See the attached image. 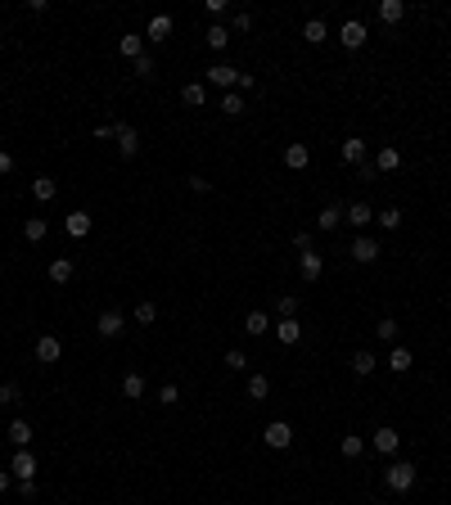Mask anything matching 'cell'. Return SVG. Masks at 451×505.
<instances>
[{
	"label": "cell",
	"instance_id": "1",
	"mask_svg": "<svg viewBox=\"0 0 451 505\" xmlns=\"http://www.w3.org/2000/svg\"><path fill=\"white\" fill-rule=\"evenodd\" d=\"M384 483H388V492H411V487H415V465H411V460H393L384 469Z\"/></svg>",
	"mask_w": 451,
	"mask_h": 505
},
{
	"label": "cell",
	"instance_id": "49",
	"mask_svg": "<svg viewBox=\"0 0 451 505\" xmlns=\"http://www.w3.org/2000/svg\"><path fill=\"white\" fill-rule=\"evenodd\" d=\"M253 27V14H235V32H248Z\"/></svg>",
	"mask_w": 451,
	"mask_h": 505
},
{
	"label": "cell",
	"instance_id": "23",
	"mask_svg": "<svg viewBox=\"0 0 451 505\" xmlns=\"http://www.w3.org/2000/svg\"><path fill=\"white\" fill-rule=\"evenodd\" d=\"M181 99H185L190 108H204V99H208V86H204V82H185V86H181Z\"/></svg>",
	"mask_w": 451,
	"mask_h": 505
},
{
	"label": "cell",
	"instance_id": "34",
	"mask_svg": "<svg viewBox=\"0 0 451 505\" xmlns=\"http://www.w3.org/2000/svg\"><path fill=\"white\" fill-rule=\"evenodd\" d=\"M226 41H230L226 23H212V27H208V50H226Z\"/></svg>",
	"mask_w": 451,
	"mask_h": 505
},
{
	"label": "cell",
	"instance_id": "36",
	"mask_svg": "<svg viewBox=\"0 0 451 505\" xmlns=\"http://www.w3.org/2000/svg\"><path fill=\"white\" fill-rule=\"evenodd\" d=\"M375 221H379L384 230H398V226H402V208H384V212H375Z\"/></svg>",
	"mask_w": 451,
	"mask_h": 505
},
{
	"label": "cell",
	"instance_id": "6",
	"mask_svg": "<svg viewBox=\"0 0 451 505\" xmlns=\"http://www.w3.org/2000/svg\"><path fill=\"white\" fill-rule=\"evenodd\" d=\"M122 330H127L122 312H99V321H95V334H99V338H118Z\"/></svg>",
	"mask_w": 451,
	"mask_h": 505
},
{
	"label": "cell",
	"instance_id": "37",
	"mask_svg": "<svg viewBox=\"0 0 451 505\" xmlns=\"http://www.w3.org/2000/svg\"><path fill=\"white\" fill-rule=\"evenodd\" d=\"M276 316H280V321H289V316H298V298H293V293H284V298L276 302Z\"/></svg>",
	"mask_w": 451,
	"mask_h": 505
},
{
	"label": "cell",
	"instance_id": "50",
	"mask_svg": "<svg viewBox=\"0 0 451 505\" xmlns=\"http://www.w3.org/2000/svg\"><path fill=\"white\" fill-rule=\"evenodd\" d=\"M10 478H14L10 469H0V492H10Z\"/></svg>",
	"mask_w": 451,
	"mask_h": 505
},
{
	"label": "cell",
	"instance_id": "11",
	"mask_svg": "<svg viewBox=\"0 0 451 505\" xmlns=\"http://www.w3.org/2000/svg\"><path fill=\"white\" fill-rule=\"evenodd\" d=\"M343 212H348L343 204H330V208H321V212H316V230H325V235H330V230H339Z\"/></svg>",
	"mask_w": 451,
	"mask_h": 505
},
{
	"label": "cell",
	"instance_id": "3",
	"mask_svg": "<svg viewBox=\"0 0 451 505\" xmlns=\"http://www.w3.org/2000/svg\"><path fill=\"white\" fill-rule=\"evenodd\" d=\"M262 442H267V447H276V452H284V447L293 442V429L284 424V419H271L267 429H262Z\"/></svg>",
	"mask_w": 451,
	"mask_h": 505
},
{
	"label": "cell",
	"instance_id": "28",
	"mask_svg": "<svg viewBox=\"0 0 451 505\" xmlns=\"http://www.w3.org/2000/svg\"><path fill=\"white\" fill-rule=\"evenodd\" d=\"M379 19H384V23H402V19H406V5H402V0H379Z\"/></svg>",
	"mask_w": 451,
	"mask_h": 505
},
{
	"label": "cell",
	"instance_id": "4",
	"mask_svg": "<svg viewBox=\"0 0 451 505\" xmlns=\"http://www.w3.org/2000/svg\"><path fill=\"white\" fill-rule=\"evenodd\" d=\"M365 36H370V32H365V23H361V19H348L343 27H339V41H343V50H361Z\"/></svg>",
	"mask_w": 451,
	"mask_h": 505
},
{
	"label": "cell",
	"instance_id": "41",
	"mask_svg": "<svg viewBox=\"0 0 451 505\" xmlns=\"http://www.w3.org/2000/svg\"><path fill=\"white\" fill-rule=\"evenodd\" d=\"M316 235H312V230H298V235H293V248H298V253H316Z\"/></svg>",
	"mask_w": 451,
	"mask_h": 505
},
{
	"label": "cell",
	"instance_id": "26",
	"mask_svg": "<svg viewBox=\"0 0 451 505\" xmlns=\"http://www.w3.org/2000/svg\"><path fill=\"white\" fill-rule=\"evenodd\" d=\"M271 330V316L267 312H248L244 316V334H253V338H262V334Z\"/></svg>",
	"mask_w": 451,
	"mask_h": 505
},
{
	"label": "cell",
	"instance_id": "14",
	"mask_svg": "<svg viewBox=\"0 0 451 505\" xmlns=\"http://www.w3.org/2000/svg\"><path fill=\"white\" fill-rule=\"evenodd\" d=\"M302 41H307V45H325V41H330L325 19H307V23H302Z\"/></svg>",
	"mask_w": 451,
	"mask_h": 505
},
{
	"label": "cell",
	"instance_id": "45",
	"mask_svg": "<svg viewBox=\"0 0 451 505\" xmlns=\"http://www.w3.org/2000/svg\"><path fill=\"white\" fill-rule=\"evenodd\" d=\"M10 172H14V153L0 149V176H10Z\"/></svg>",
	"mask_w": 451,
	"mask_h": 505
},
{
	"label": "cell",
	"instance_id": "19",
	"mask_svg": "<svg viewBox=\"0 0 451 505\" xmlns=\"http://www.w3.org/2000/svg\"><path fill=\"white\" fill-rule=\"evenodd\" d=\"M276 338H280L284 347H293V343H298V338H302V325H298V316H289V321H280V325H276Z\"/></svg>",
	"mask_w": 451,
	"mask_h": 505
},
{
	"label": "cell",
	"instance_id": "18",
	"mask_svg": "<svg viewBox=\"0 0 451 505\" xmlns=\"http://www.w3.org/2000/svg\"><path fill=\"white\" fill-rule=\"evenodd\" d=\"M145 393H149V384H145V375H136V370H131V375L122 379V397H127V402H140V397H145Z\"/></svg>",
	"mask_w": 451,
	"mask_h": 505
},
{
	"label": "cell",
	"instance_id": "15",
	"mask_svg": "<svg viewBox=\"0 0 451 505\" xmlns=\"http://www.w3.org/2000/svg\"><path fill=\"white\" fill-rule=\"evenodd\" d=\"M208 82H212V86H221V90H230V86L239 82V73H235L230 64H212V68H208Z\"/></svg>",
	"mask_w": 451,
	"mask_h": 505
},
{
	"label": "cell",
	"instance_id": "24",
	"mask_svg": "<svg viewBox=\"0 0 451 505\" xmlns=\"http://www.w3.org/2000/svg\"><path fill=\"white\" fill-rule=\"evenodd\" d=\"M54 194H59V181H54V176H36V181H32V199H41V204H50Z\"/></svg>",
	"mask_w": 451,
	"mask_h": 505
},
{
	"label": "cell",
	"instance_id": "40",
	"mask_svg": "<svg viewBox=\"0 0 451 505\" xmlns=\"http://www.w3.org/2000/svg\"><path fill=\"white\" fill-rule=\"evenodd\" d=\"M136 321L140 325H154V321H158V307H154V302H140V307H136Z\"/></svg>",
	"mask_w": 451,
	"mask_h": 505
},
{
	"label": "cell",
	"instance_id": "5",
	"mask_svg": "<svg viewBox=\"0 0 451 505\" xmlns=\"http://www.w3.org/2000/svg\"><path fill=\"white\" fill-rule=\"evenodd\" d=\"M348 253H352V262H361V267H370V262L379 258V244H375V239H370V235H356Z\"/></svg>",
	"mask_w": 451,
	"mask_h": 505
},
{
	"label": "cell",
	"instance_id": "44",
	"mask_svg": "<svg viewBox=\"0 0 451 505\" xmlns=\"http://www.w3.org/2000/svg\"><path fill=\"white\" fill-rule=\"evenodd\" d=\"M19 402V384H0V406H14Z\"/></svg>",
	"mask_w": 451,
	"mask_h": 505
},
{
	"label": "cell",
	"instance_id": "12",
	"mask_svg": "<svg viewBox=\"0 0 451 505\" xmlns=\"http://www.w3.org/2000/svg\"><path fill=\"white\" fill-rule=\"evenodd\" d=\"M298 271H302V280H307V284H316V280H321V271H325L321 253H298Z\"/></svg>",
	"mask_w": 451,
	"mask_h": 505
},
{
	"label": "cell",
	"instance_id": "31",
	"mask_svg": "<svg viewBox=\"0 0 451 505\" xmlns=\"http://www.w3.org/2000/svg\"><path fill=\"white\" fill-rule=\"evenodd\" d=\"M68 280H73V262H68V258H54L50 262V284H68Z\"/></svg>",
	"mask_w": 451,
	"mask_h": 505
},
{
	"label": "cell",
	"instance_id": "9",
	"mask_svg": "<svg viewBox=\"0 0 451 505\" xmlns=\"http://www.w3.org/2000/svg\"><path fill=\"white\" fill-rule=\"evenodd\" d=\"M90 226H95V217L82 212V208H77V212H68V221H64V230H68L73 239H86V235H90Z\"/></svg>",
	"mask_w": 451,
	"mask_h": 505
},
{
	"label": "cell",
	"instance_id": "13",
	"mask_svg": "<svg viewBox=\"0 0 451 505\" xmlns=\"http://www.w3.org/2000/svg\"><path fill=\"white\" fill-rule=\"evenodd\" d=\"M145 36H149L154 45H158V41H167V36H172V14H154V19H149V27H145Z\"/></svg>",
	"mask_w": 451,
	"mask_h": 505
},
{
	"label": "cell",
	"instance_id": "48",
	"mask_svg": "<svg viewBox=\"0 0 451 505\" xmlns=\"http://www.w3.org/2000/svg\"><path fill=\"white\" fill-rule=\"evenodd\" d=\"M235 86H239V90H253V86H258V77H253V73H239Z\"/></svg>",
	"mask_w": 451,
	"mask_h": 505
},
{
	"label": "cell",
	"instance_id": "42",
	"mask_svg": "<svg viewBox=\"0 0 451 505\" xmlns=\"http://www.w3.org/2000/svg\"><path fill=\"white\" fill-rule=\"evenodd\" d=\"M226 370H248V356L239 352V347H230V352H226Z\"/></svg>",
	"mask_w": 451,
	"mask_h": 505
},
{
	"label": "cell",
	"instance_id": "46",
	"mask_svg": "<svg viewBox=\"0 0 451 505\" xmlns=\"http://www.w3.org/2000/svg\"><path fill=\"white\" fill-rule=\"evenodd\" d=\"M190 190H194V194H208V190H212V181H204V176H190Z\"/></svg>",
	"mask_w": 451,
	"mask_h": 505
},
{
	"label": "cell",
	"instance_id": "30",
	"mask_svg": "<svg viewBox=\"0 0 451 505\" xmlns=\"http://www.w3.org/2000/svg\"><path fill=\"white\" fill-rule=\"evenodd\" d=\"M348 366H352V375H375V366H379V361H375V356H370V352H352V361H348Z\"/></svg>",
	"mask_w": 451,
	"mask_h": 505
},
{
	"label": "cell",
	"instance_id": "7",
	"mask_svg": "<svg viewBox=\"0 0 451 505\" xmlns=\"http://www.w3.org/2000/svg\"><path fill=\"white\" fill-rule=\"evenodd\" d=\"M10 473L19 478V483H23V478H36V456L32 452H14L10 456Z\"/></svg>",
	"mask_w": 451,
	"mask_h": 505
},
{
	"label": "cell",
	"instance_id": "35",
	"mask_svg": "<svg viewBox=\"0 0 451 505\" xmlns=\"http://www.w3.org/2000/svg\"><path fill=\"white\" fill-rule=\"evenodd\" d=\"M267 393H271V384H267V375H248V397H258V402H267Z\"/></svg>",
	"mask_w": 451,
	"mask_h": 505
},
{
	"label": "cell",
	"instance_id": "2",
	"mask_svg": "<svg viewBox=\"0 0 451 505\" xmlns=\"http://www.w3.org/2000/svg\"><path fill=\"white\" fill-rule=\"evenodd\" d=\"M113 140H118V153H122V158H136V153H140V131L127 127V122L113 127Z\"/></svg>",
	"mask_w": 451,
	"mask_h": 505
},
{
	"label": "cell",
	"instance_id": "39",
	"mask_svg": "<svg viewBox=\"0 0 451 505\" xmlns=\"http://www.w3.org/2000/svg\"><path fill=\"white\" fill-rule=\"evenodd\" d=\"M154 397H158V406H176V402H181V388H176V384H162Z\"/></svg>",
	"mask_w": 451,
	"mask_h": 505
},
{
	"label": "cell",
	"instance_id": "32",
	"mask_svg": "<svg viewBox=\"0 0 451 505\" xmlns=\"http://www.w3.org/2000/svg\"><path fill=\"white\" fill-rule=\"evenodd\" d=\"M221 113H226V118H239V113H244V95H239V90H226V95H221Z\"/></svg>",
	"mask_w": 451,
	"mask_h": 505
},
{
	"label": "cell",
	"instance_id": "20",
	"mask_svg": "<svg viewBox=\"0 0 451 505\" xmlns=\"http://www.w3.org/2000/svg\"><path fill=\"white\" fill-rule=\"evenodd\" d=\"M45 235H50V226H45V217H27V221H23V239H27V244H41Z\"/></svg>",
	"mask_w": 451,
	"mask_h": 505
},
{
	"label": "cell",
	"instance_id": "21",
	"mask_svg": "<svg viewBox=\"0 0 451 505\" xmlns=\"http://www.w3.org/2000/svg\"><path fill=\"white\" fill-rule=\"evenodd\" d=\"M307 162H312V149H307V145H289V149H284V167H293V172H302Z\"/></svg>",
	"mask_w": 451,
	"mask_h": 505
},
{
	"label": "cell",
	"instance_id": "27",
	"mask_svg": "<svg viewBox=\"0 0 451 505\" xmlns=\"http://www.w3.org/2000/svg\"><path fill=\"white\" fill-rule=\"evenodd\" d=\"M411 366H415V356H411V347H393V352H388V370H398V375H406Z\"/></svg>",
	"mask_w": 451,
	"mask_h": 505
},
{
	"label": "cell",
	"instance_id": "25",
	"mask_svg": "<svg viewBox=\"0 0 451 505\" xmlns=\"http://www.w3.org/2000/svg\"><path fill=\"white\" fill-rule=\"evenodd\" d=\"M365 149H370V145H365L361 136H348L343 140V158L352 162V167H356V162H365Z\"/></svg>",
	"mask_w": 451,
	"mask_h": 505
},
{
	"label": "cell",
	"instance_id": "16",
	"mask_svg": "<svg viewBox=\"0 0 451 505\" xmlns=\"http://www.w3.org/2000/svg\"><path fill=\"white\" fill-rule=\"evenodd\" d=\"M343 221H348V226H356V230H365L370 221H375V212H370V204H348Z\"/></svg>",
	"mask_w": 451,
	"mask_h": 505
},
{
	"label": "cell",
	"instance_id": "33",
	"mask_svg": "<svg viewBox=\"0 0 451 505\" xmlns=\"http://www.w3.org/2000/svg\"><path fill=\"white\" fill-rule=\"evenodd\" d=\"M339 452H343V456H348V460H356V456H361V452H365V438H361V433H348V438H343V442H339Z\"/></svg>",
	"mask_w": 451,
	"mask_h": 505
},
{
	"label": "cell",
	"instance_id": "38",
	"mask_svg": "<svg viewBox=\"0 0 451 505\" xmlns=\"http://www.w3.org/2000/svg\"><path fill=\"white\" fill-rule=\"evenodd\" d=\"M375 334L384 338V343H398V321H393V316H384V321L375 325Z\"/></svg>",
	"mask_w": 451,
	"mask_h": 505
},
{
	"label": "cell",
	"instance_id": "22",
	"mask_svg": "<svg viewBox=\"0 0 451 505\" xmlns=\"http://www.w3.org/2000/svg\"><path fill=\"white\" fill-rule=\"evenodd\" d=\"M402 167V153L393 149V145H384V149L375 153V172H398Z\"/></svg>",
	"mask_w": 451,
	"mask_h": 505
},
{
	"label": "cell",
	"instance_id": "47",
	"mask_svg": "<svg viewBox=\"0 0 451 505\" xmlns=\"http://www.w3.org/2000/svg\"><path fill=\"white\" fill-rule=\"evenodd\" d=\"M19 496H27V501H32V496H36V478H23V483H19Z\"/></svg>",
	"mask_w": 451,
	"mask_h": 505
},
{
	"label": "cell",
	"instance_id": "43",
	"mask_svg": "<svg viewBox=\"0 0 451 505\" xmlns=\"http://www.w3.org/2000/svg\"><path fill=\"white\" fill-rule=\"evenodd\" d=\"M131 68H136V77H154V59H149V54H140V59H131Z\"/></svg>",
	"mask_w": 451,
	"mask_h": 505
},
{
	"label": "cell",
	"instance_id": "10",
	"mask_svg": "<svg viewBox=\"0 0 451 505\" xmlns=\"http://www.w3.org/2000/svg\"><path fill=\"white\" fill-rule=\"evenodd\" d=\"M370 447H375L379 456H393L402 447V433L398 429H375V438H370Z\"/></svg>",
	"mask_w": 451,
	"mask_h": 505
},
{
	"label": "cell",
	"instance_id": "29",
	"mask_svg": "<svg viewBox=\"0 0 451 505\" xmlns=\"http://www.w3.org/2000/svg\"><path fill=\"white\" fill-rule=\"evenodd\" d=\"M118 50L127 54V59H140V54H145V36H140V32H127V36L118 41Z\"/></svg>",
	"mask_w": 451,
	"mask_h": 505
},
{
	"label": "cell",
	"instance_id": "17",
	"mask_svg": "<svg viewBox=\"0 0 451 505\" xmlns=\"http://www.w3.org/2000/svg\"><path fill=\"white\" fill-rule=\"evenodd\" d=\"M32 438H36V433H32V424H27V419H14V424H10V442L19 447V452H27V447H32Z\"/></svg>",
	"mask_w": 451,
	"mask_h": 505
},
{
	"label": "cell",
	"instance_id": "8",
	"mask_svg": "<svg viewBox=\"0 0 451 505\" xmlns=\"http://www.w3.org/2000/svg\"><path fill=\"white\" fill-rule=\"evenodd\" d=\"M59 356H64V343H59L54 334H41V338H36V361H45V366H54Z\"/></svg>",
	"mask_w": 451,
	"mask_h": 505
}]
</instances>
